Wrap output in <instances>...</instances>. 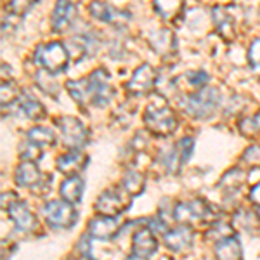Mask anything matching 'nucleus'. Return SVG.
<instances>
[{
    "label": "nucleus",
    "instance_id": "12",
    "mask_svg": "<svg viewBox=\"0 0 260 260\" xmlns=\"http://www.w3.org/2000/svg\"><path fill=\"white\" fill-rule=\"evenodd\" d=\"M87 165V156L82 154L78 149L70 151L68 154H62L57 160V169H59L64 175H77V172L85 169Z\"/></svg>",
    "mask_w": 260,
    "mask_h": 260
},
{
    "label": "nucleus",
    "instance_id": "16",
    "mask_svg": "<svg viewBox=\"0 0 260 260\" xmlns=\"http://www.w3.org/2000/svg\"><path fill=\"white\" fill-rule=\"evenodd\" d=\"M215 255L219 260H241V245L238 238H224L217 241Z\"/></svg>",
    "mask_w": 260,
    "mask_h": 260
},
{
    "label": "nucleus",
    "instance_id": "34",
    "mask_svg": "<svg viewBox=\"0 0 260 260\" xmlns=\"http://www.w3.org/2000/svg\"><path fill=\"white\" fill-rule=\"evenodd\" d=\"M257 213H258V217H260V207H258V210H257Z\"/></svg>",
    "mask_w": 260,
    "mask_h": 260
},
{
    "label": "nucleus",
    "instance_id": "9",
    "mask_svg": "<svg viewBox=\"0 0 260 260\" xmlns=\"http://www.w3.org/2000/svg\"><path fill=\"white\" fill-rule=\"evenodd\" d=\"M77 7L70 0H57L52 14V30L56 33H64L77 19Z\"/></svg>",
    "mask_w": 260,
    "mask_h": 260
},
{
    "label": "nucleus",
    "instance_id": "5",
    "mask_svg": "<svg viewBox=\"0 0 260 260\" xmlns=\"http://www.w3.org/2000/svg\"><path fill=\"white\" fill-rule=\"evenodd\" d=\"M219 104V92L210 87L200 89L186 101V110L196 118H208Z\"/></svg>",
    "mask_w": 260,
    "mask_h": 260
},
{
    "label": "nucleus",
    "instance_id": "31",
    "mask_svg": "<svg viewBox=\"0 0 260 260\" xmlns=\"http://www.w3.org/2000/svg\"><path fill=\"white\" fill-rule=\"evenodd\" d=\"M186 78L191 82L192 87H196V89H201V85H205L207 80H208V77L203 73V71H198V73H189V75H186Z\"/></svg>",
    "mask_w": 260,
    "mask_h": 260
},
{
    "label": "nucleus",
    "instance_id": "7",
    "mask_svg": "<svg viewBox=\"0 0 260 260\" xmlns=\"http://www.w3.org/2000/svg\"><path fill=\"white\" fill-rule=\"evenodd\" d=\"M154 82H156V71H154V68L149 64H142L134 71L132 78L127 83V89L130 94L142 95L153 90Z\"/></svg>",
    "mask_w": 260,
    "mask_h": 260
},
{
    "label": "nucleus",
    "instance_id": "28",
    "mask_svg": "<svg viewBox=\"0 0 260 260\" xmlns=\"http://www.w3.org/2000/svg\"><path fill=\"white\" fill-rule=\"evenodd\" d=\"M241 132L246 134V136H255V134H260V115L250 116V118H245L241 121Z\"/></svg>",
    "mask_w": 260,
    "mask_h": 260
},
{
    "label": "nucleus",
    "instance_id": "6",
    "mask_svg": "<svg viewBox=\"0 0 260 260\" xmlns=\"http://www.w3.org/2000/svg\"><path fill=\"white\" fill-rule=\"evenodd\" d=\"M57 127L61 128L62 141L66 142V146L73 149L83 148L89 142V130L83 127V123L77 118L71 116H62V118L56 120Z\"/></svg>",
    "mask_w": 260,
    "mask_h": 260
},
{
    "label": "nucleus",
    "instance_id": "23",
    "mask_svg": "<svg viewBox=\"0 0 260 260\" xmlns=\"http://www.w3.org/2000/svg\"><path fill=\"white\" fill-rule=\"evenodd\" d=\"M151 44H153V47L156 49L158 54L167 56V54L172 52V49L175 47V39L169 30H163V31H158L156 35L151 39Z\"/></svg>",
    "mask_w": 260,
    "mask_h": 260
},
{
    "label": "nucleus",
    "instance_id": "17",
    "mask_svg": "<svg viewBox=\"0 0 260 260\" xmlns=\"http://www.w3.org/2000/svg\"><path fill=\"white\" fill-rule=\"evenodd\" d=\"M191 240H192V231L187 229L186 225H182V228H177L167 234L165 245L169 246L170 250L179 251V250H184V248H187V246H191Z\"/></svg>",
    "mask_w": 260,
    "mask_h": 260
},
{
    "label": "nucleus",
    "instance_id": "8",
    "mask_svg": "<svg viewBox=\"0 0 260 260\" xmlns=\"http://www.w3.org/2000/svg\"><path fill=\"white\" fill-rule=\"evenodd\" d=\"M127 205L128 203L123 200V196H121L118 189H108L99 196L98 203H95V210H98L99 215L113 217L121 210H125Z\"/></svg>",
    "mask_w": 260,
    "mask_h": 260
},
{
    "label": "nucleus",
    "instance_id": "10",
    "mask_svg": "<svg viewBox=\"0 0 260 260\" xmlns=\"http://www.w3.org/2000/svg\"><path fill=\"white\" fill-rule=\"evenodd\" d=\"M9 215L19 231H33L37 228V219L23 201H12L9 205Z\"/></svg>",
    "mask_w": 260,
    "mask_h": 260
},
{
    "label": "nucleus",
    "instance_id": "2",
    "mask_svg": "<svg viewBox=\"0 0 260 260\" xmlns=\"http://www.w3.org/2000/svg\"><path fill=\"white\" fill-rule=\"evenodd\" d=\"M144 123L151 132L158 134V136H170L177 127V118H175L174 110L169 106L165 99L154 98L146 106Z\"/></svg>",
    "mask_w": 260,
    "mask_h": 260
},
{
    "label": "nucleus",
    "instance_id": "1",
    "mask_svg": "<svg viewBox=\"0 0 260 260\" xmlns=\"http://www.w3.org/2000/svg\"><path fill=\"white\" fill-rule=\"evenodd\" d=\"M66 89L77 103L94 104V106H106L113 98V90L108 83V73L104 70H98L89 78L78 82H68Z\"/></svg>",
    "mask_w": 260,
    "mask_h": 260
},
{
    "label": "nucleus",
    "instance_id": "20",
    "mask_svg": "<svg viewBox=\"0 0 260 260\" xmlns=\"http://www.w3.org/2000/svg\"><path fill=\"white\" fill-rule=\"evenodd\" d=\"M213 21H215L217 30L225 40L234 39V21L224 7H215L213 9Z\"/></svg>",
    "mask_w": 260,
    "mask_h": 260
},
{
    "label": "nucleus",
    "instance_id": "3",
    "mask_svg": "<svg viewBox=\"0 0 260 260\" xmlns=\"http://www.w3.org/2000/svg\"><path fill=\"white\" fill-rule=\"evenodd\" d=\"M70 59V52L59 42H52L47 45H40L35 50V62L47 71L49 75H59L66 70Z\"/></svg>",
    "mask_w": 260,
    "mask_h": 260
},
{
    "label": "nucleus",
    "instance_id": "21",
    "mask_svg": "<svg viewBox=\"0 0 260 260\" xmlns=\"http://www.w3.org/2000/svg\"><path fill=\"white\" fill-rule=\"evenodd\" d=\"M184 0H154L158 14L167 21H174L179 16V12L182 11Z\"/></svg>",
    "mask_w": 260,
    "mask_h": 260
},
{
    "label": "nucleus",
    "instance_id": "29",
    "mask_svg": "<svg viewBox=\"0 0 260 260\" xmlns=\"http://www.w3.org/2000/svg\"><path fill=\"white\" fill-rule=\"evenodd\" d=\"M21 156L24 158V161L37 160V156H40V146L35 144V142H28V144H24V148L21 149Z\"/></svg>",
    "mask_w": 260,
    "mask_h": 260
},
{
    "label": "nucleus",
    "instance_id": "33",
    "mask_svg": "<svg viewBox=\"0 0 260 260\" xmlns=\"http://www.w3.org/2000/svg\"><path fill=\"white\" fill-rule=\"evenodd\" d=\"M127 260H148V258H144V257H137V255H134V253H132Z\"/></svg>",
    "mask_w": 260,
    "mask_h": 260
},
{
    "label": "nucleus",
    "instance_id": "25",
    "mask_svg": "<svg viewBox=\"0 0 260 260\" xmlns=\"http://www.w3.org/2000/svg\"><path fill=\"white\" fill-rule=\"evenodd\" d=\"M28 139L39 146H45V144H52L54 142V134L52 130L49 128H42V127H35L28 132Z\"/></svg>",
    "mask_w": 260,
    "mask_h": 260
},
{
    "label": "nucleus",
    "instance_id": "15",
    "mask_svg": "<svg viewBox=\"0 0 260 260\" xmlns=\"http://www.w3.org/2000/svg\"><path fill=\"white\" fill-rule=\"evenodd\" d=\"M40 170L33 161H23L16 170V182L24 187H33L40 180Z\"/></svg>",
    "mask_w": 260,
    "mask_h": 260
},
{
    "label": "nucleus",
    "instance_id": "19",
    "mask_svg": "<svg viewBox=\"0 0 260 260\" xmlns=\"http://www.w3.org/2000/svg\"><path fill=\"white\" fill-rule=\"evenodd\" d=\"M83 194V180L78 175H71L61 184V196L70 203H78Z\"/></svg>",
    "mask_w": 260,
    "mask_h": 260
},
{
    "label": "nucleus",
    "instance_id": "24",
    "mask_svg": "<svg viewBox=\"0 0 260 260\" xmlns=\"http://www.w3.org/2000/svg\"><path fill=\"white\" fill-rule=\"evenodd\" d=\"M121 186H123V189L128 192V194L136 196L139 194V192L144 189V177H142L141 174H137V172H127L123 177V182H121Z\"/></svg>",
    "mask_w": 260,
    "mask_h": 260
},
{
    "label": "nucleus",
    "instance_id": "26",
    "mask_svg": "<svg viewBox=\"0 0 260 260\" xmlns=\"http://www.w3.org/2000/svg\"><path fill=\"white\" fill-rule=\"evenodd\" d=\"M21 90L14 82H2V104H11L12 101H19Z\"/></svg>",
    "mask_w": 260,
    "mask_h": 260
},
{
    "label": "nucleus",
    "instance_id": "18",
    "mask_svg": "<svg viewBox=\"0 0 260 260\" xmlns=\"http://www.w3.org/2000/svg\"><path fill=\"white\" fill-rule=\"evenodd\" d=\"M205 213V205L200 201H191V203H180L174 212L175 220L179 222H191L198 220Z\"/></svg>",
    "mask_w": 260,
    "mask_h": 260
},
{
    "label": "nucleus",
    "instance_id": "14",
    "mask_svg": "<svg viewBox=\"0 0 260 260\" xmlns=\"http://www.w3.org/2000/svg\"><path fill=\"white\" fill-rule=\"evenodd\" d=\"M19 106L23 110L24 115L31 120H42L45 116V108L42 106V103L35 98L33 94H30L28 90L21 92L19 95Z\"/></svg>",
    "mask_w": 260,
    "mask_h": 260
},
{
    "label": "nucleus",
    "instance_id": "32",
    "mask_svg": "<svg viewBox=\"0 0 260 260\" xmlns=\"http://www.w3.org/2000/svg\"><path fill=\"white\" fill-rule=\"evenodd\" d=\"M251 200H253L255 203H260V184L257 187H253V191H251Z\"/></svg>",
    "mask_w": 260,
    "mask_h": 260
},
{
    "label": "nucleus",
    "instance_id": "11",
    "mask_svg": "<svg viewBox=\"0 0 260 260\" xmlns=\"http://www.w3.org/2000/svg\"><path fill=\"white\" fill-rule=\"evenodd\" d=\"M116 231H118V222L113 217L101 215L89 222V234L94 238H99V240H110L116 234Z\"/></svg>",
    "mask_w": 260,
    "mask_h": 260
},
{
    "label": "nucleus",
    "instance_id": "27",
    "mask_svg": "<svg viewBox=\"0 0 260 260\" xmlns=\"http://www.w3.org/2000/svg\"><path fill=\"white\" fill-rule=\"evenodd\" d=\"M37 4V0H9V11L16 16H23Z\"/></svg>",
    "mask_w": 260,
    "mask_h": 260
},
{
    "label": "nucleus",
    "instance_id": "22",
    "mask_svg": "<svg viewBox=\"0 0 260 260\" xmlns=\"http://www.w3.org/2000/svg\"><path fill=\"white\" fill-rule=\"evenodd\" d=\"M89 12L95 19L103 21V23H108V24L115 23L116 18L120 16L111 6H108V4H104V2H92L89 7Z\"/></svg>",
    "mask_w": 260,
    "mask_h": 260
},
{
    "label": "nucleus",
    "instance_id": "30",
    "mask_svg": "<svg viewBox=\"0 0 260 260\" xmlns=\"http://www.w3.org/2000/svg\"><path fill=\"white\" fill-rule=\"evenodd\" d=\"M248 57H250V62H251V68H253L255 71H260V39L251 44Z\"/></svg>",
    "mask_w": 260,
    "mask_h": 260
},
{
    "label": "nucleus",
    "instance_id": "4",
    "mask_svg": "<svg viewBox=\"0 0 260 260\" xmlns=\"http://www.w3.org/2000/svg\"><path fill=\"white\" fill-rule=\"evenodd\" d=\"M42 215H44L45 222L52 229H70L75 225L78 215L75 212V208L71 207L70 201L66 200H56V201H47L42 207Z\"/></svg>",
    "mask_w": 260,
    "mask_h": 260
},
{
    "label": "nucleus",
    "instance_id": "13",
    "mask_svg": "<svg viewBox=\"0 0 260 260\" xmlns=\"http://www.w3.org/2000/svg\"><path fill=\"white\" fill-rule=\"evenodd\" d=\"M158 245L156 240L153 238L149 229H141L139 233L134 236V243H132V253L137 255V257H144L148 258L156 251Z\"/></svg>",
    "mask_w": 260,
    "mask_h": 260
}]
</instances>
